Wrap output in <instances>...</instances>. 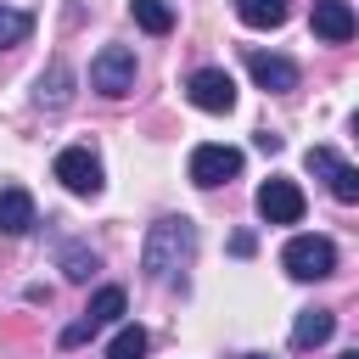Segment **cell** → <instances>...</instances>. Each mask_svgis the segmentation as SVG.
Listing matches in <instances>:
<instances>
[{
	"label": "cell",
	"mask_w": 359,
	"mask_h": 359,
	"mask_svg": "<svg viewBox=\"0 0 359 359\" xmlns=\"http://www.w3.org/2000/svg\"><path fill=\"white\" fill-rule=\"evenodd\" d=\"M191 252H196V224H191L185 213H168V219H157V224L146 230L140 269H146V280H174V275L191 264Z\"/></svg>",
	"instance_id": "obj_1"
},
{
	"label": "cell",
	"mask_w": 359,
	"mask_h": 359,
	"mask_svg": "<svg viewBox=\"0 0 359 359\" xmlns=\"http://www.w3.org/2000/svg\"><path fill=\"white\" fill-rule=\"evenodd\" d=\"M280 264H286L292 280H325L337 269V247L325 236H292L286 252H280Z\"/></svg>",
	"instance_id": "obj_2"
},
{
	"label": "cell",
	"mask_w": 359,
	"mask_h": 359,
	"mask_svg": "<svg viewBox=\"0 0 359 359\" xmlns=\"http://www.w3.org/2000/svg\"><path fill=\"white\" fill-rule=\"evenodd\" d=\"M90 90H101V95H129L135 90V50L129 45H107L95 62H90Z\"/></svg>",
	"instance_id": "obj_3"
},
{
	"label": "cell",
	"mask_w": 359,
	"mask_h": 359,
	"mask_svg": "<svg viewBox=\"0 0 359 359\" xmlns=\"http://www.w3.org/2000/svg\"><path fill=\"white\" fill-rule=\"evenodd\" d=\"M236 174H241V151H236V146L208 140V146H196V151H191V185L213 191V185H230Z\"/></svg>",
	"instance_id": "obj_4"
},
{
	"label": "cell",
	"mask_w": 359,
	"mask_h": 359,
	"mask_svg": "<svg viewBox=\"0 0 359 359\" xmlns=\"http://www.w3.org/2000/svg\"><path fill=\"white\" fill-rule=\"evenodd\" d=\"M303 168H309V174H320V180H325V191H331L337 202H359V168H348L331 146H309V151H303Z\"/></svg>",
	"instance_id": "obj_5"
},
{
	"label": "cell",
	"mask_w": 359,
	"mask_h": 359,
	"mask_svg": "<svg viewBox=\"0 0 359 359\" xmlns=\"http://www.w3.org/2000/svg\"><path fill=\"white\" fill-rule=\"evenodd\" d=\"M185 95H191V107H202V112H230V107H236V79H230L224 67H196V73L185 79Z\"/></svg>",
	"instance_id": "obj_6"
},
{
	"label": "cell",
	"mask_w": 359,
	"mask_h": 359,
	"mask_svg": "<svg viewBox=\"0 0 359 359\" xmlns=\"http://www.w3.org/2000/svg\"><path fill=\"white\" fill-rule=\"evenodd\" d=\"M56 180H62L73 196H95V191H101V163H95V151H90V146L56 151Z\"/></svg>",
	"instance_id": "obj_7"
},
{
	"label": "cell",
	"mask_w": 359,
	"mask_h": 359,
	"mask_svg": "<svg viewBox=\"0 0 359 359\" xmlns=\"http://www.w3.org/2000/svg\"><path fill=\"white\" fill-rule=\"evenodd\" d=\"M258 219L264 224H297L303 219V191L292 180H264L258 185Z\"/></svg>",
	"instance_id": "obj_8"
},
{
	"label": "cell",
	"mask_w": 359,
	"mask_h": 359,
	"mask_svg": "<svg viewBox=\"0 0 359 359\" xmlns=\"http://www.w3.org/2000/svg\"><path fill=\"white\" fill-rule=\"evenodd\" d=\"M247 73H252L258 90H269V95H292V90H297V62H286V56H275V50H247Z\"/></svg>",
	"instance_id": "obj_9"
},
{
	"label": "cell",
	"mask_w": 359,
	"mask_h": 359,
	"mask_svg": "<svg viewBox=\"0 0 359 359\" xmlns=\"http://www.w3.org/2000/svg\"><path fill=\"white\" fill-rule=\"evenodd\" d=\"M309 28H314L325 45H342V39H353L359 17H353V6H348V0H314V11H309Z\"/></svg>",
	"instance_id": "obj_10"
},
{
	"label": "cell",
	"mask_w": 359,
	"mask_h": 359,
	"mask_svg": "<svg viewBox=\"0 0 359 359\" xmlns=\"http://www.w3.org/2000/svg\"><path fill=\"white\" fill-rule=\"evenodd\" d=\"M34 230V196L22 185H0V236H22Z\"/></svg>",
	"instance_id": "obj_11"
},
{
	"label": "cell",
	"mask_w": 359,
	"mask_h": 359,
	"mask_svg": "<svg viewBox=\"0 0 359 359\" xmlns=\"http://www.w3.org/2000/svg\"><path fill=\"white\" fill-rule=\"evenodd\" d=\"M331 331H337L331 309H303L297 325H292V348H320V342H331Z\"/></svg>",
	"instance_id": "obj_12"
},
{
	"label": "cell",
	"mask_w": 359,
	"mask_h": 359,
	"mask_svg": "<svg viewBox=\"0 0 359 359\" xmlns=\"http://www.w3.org/2000/svg\"><path fill=\"white\" fill-rule=\"evenodd\" d=\"M236 17L247 28H280L286 22V0H236Z\"/></svg>",
	"instance_id": "obj_13"
},
{
	"label": "cell",
	"mask_w": 359,
	"mask_h": 359,
	"mask_svg": "<svg viewBox=\"0 0 359 359\" xmlns=\"http://www.w3.org/2000/svg\"><path fill=\"white\" fill-rule=\"evenodd\" d=\"M123 303H129V297H123V286H101V292L90 297V309H84V320H90V325L101 331V325H112V320L123 314Z\"/></svg>",
	"instance_id": "obj_14"
},
{
	"label": "cell",
	"mask_w": 359,
	"mask_h": 359,
	"mask_svg": "<svg viewBox=\"0 0 359 359\" xmlns=\"http://www.w3.org/2000/svg\"><path fill=\"white\" fill-rule=\"evenodd\" d=\"M129 11H135V22L146 34H168L174 28V6L168 0H129Z\"/></svg>",
	"instance_id": "obj_15"
},
{
	"label": "cell",
	"mask_w": 359,
	"mask_h": 359,
	"mask_svg": "<svg viewBox=\"0 0 359 359\" xmlns=\"http://www.w3.org/2000/svg\"><path fill=\"white\" fill-rule=\"evenodd\" d=\"M67 84H73V73H67L62 62H50V73L39 79V107H50V112H62V107H67Z\"/></svg>",
	"instance_id": "obj_16"
},
{
	"label": "cell",
	"mask_w": 359,
	"mask_h": 359,
	"mask_svg": "<svg viewBox=\"0 0 359 359\" xmlns=\"http://www.w3.org/2000/svg\"><path fill=\"white\" fill-rule=\"evenodd\" d=\"M28 34H34V17L17 11V6H0V50H6V45H22Z\"/></svg>",
	"instance_id": "obj_17"
},
{
	"label": "cell",
	"mask_w": 359,
	"mask_h": 359,
	"mask_svg": "<svg viewBox=\"0 0 359 359\" xmlns=\"http://www.w3.org/2000/svg\"><path fill=\"white\" fill-rule=\"evenodd\" d=\"M107 359H146V331H140V325H123V331L107 342Z\"/></svg>",
	"instance_id": "obj_18"
},
{
	"label": "cell",
	"mask_w": 359,
	"mask_h": 359,
	"mask_svg": "<svg viewBox=\"0 0 359 359\" xmlns=\"http://www.w3.org/2000/svg\"><path fill=\"white\" fill-rule=\"evenodd\" d=\"M95 264H101V258H95L90 247H62V269H67V280H90Z\"/></svg>",
	"instance_id": "obj_19"
},
{
	"label": "cell",
	"mask_w": 359,
	"mask_h": 359,
	"mask_svg": "<svg viewBox=\"0 0 359 359\" xmlns=\"http://www.w3.org/2000/svg\"><path fill=\"white\" fill-rule=\"evenodd\" d=\"M230 252H236V258H247V252H252V236H247V230H241V236H230Z\"/></svg>",
	"instance_id": "obj_20"
},
{
	"label": "cell",
	"mask_w": 359,
	"mask_h": 359,
	"mask_svg": "<svg viewBox=\"0 0 359 359\" xmlns=\"http://www.w3.org/2000/svg\"><path fill=\"white\" fill-rule=\"evenodd\" d=\"M342 359H359V348H348V353H342Z\"/></svg>",
	"instance_id": "obj_21"
},
{
	"label": "cell",
	"mask_w": 359,
	"mask_h": 359,
	"mask_svg": "<svg viewBox=\"0 0 359 359\" xmlns=\"http://www.w3.org/2000/svg\"><path fill=\"white\" fill-rule=\"evenodd\" d=\"M353 135H359V112H353Z\"/></svg>",
	"instance_id": "obj_22"
},
{
	"label": "cell",
	"mask_w": 359,
	"mask_h": 359,
	"mask_svg": "<svg viewBox=\"0 0 359 359\" xmlns=\"http://www.w3.org/2000/svg\"><path fill=\"white\" fill-rule=\"evenodd\" d=\"M247 359H264V353H247Z\"/></svg>",
	"instance_id": "obj_23"
}]
</instances>
